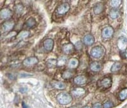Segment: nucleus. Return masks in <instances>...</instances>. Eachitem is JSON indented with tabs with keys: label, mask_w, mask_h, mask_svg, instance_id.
Returning a JSON list of instances; mask_svg holds the SVG:
<instances>
[{
	"label": "nucleus",
	"mask_w": 127,
	"mask_h": 108,
	"mask_svg": "<svg viewBox=\"0 0 127 108\" xmlns=\"http://www.w3.org/2000/svg\"><path fill=\"white\" fill-rule=\"evenodd\" d=\"M58 102L62 105H67L71 103L73 100V97L69 93L61 92L57 96Z\"/></svg>",
	"instance_id": "obj_1"
},
{
	"label": "nucleus",
	"mask_w": 127,
	"mask_h": 108,
	"mask_svg": "<svg viewBox=\"0 0 127 108\" xmlns=\"http://www.w3.org/2000/svg\"><path fill=\"white\" fill-rule=\"evenodd\" d=\"M105 54V49L102 46H96L91 49L90 54L94 58H101Z\"/></svg>",
	"instance_id": "obj_2"
},
{
	"label": "nucleus",
	"mask_w": 127,
	"mask_h": 108,
	"mask_svg": "<svg viewBox=\"0 0 127 108\" xmlns=\"http://www.w3.org/2000/svg\"><path fill=\"white\" fill-rule=\"evenodd\" d=\"M112 83H113V81H112L111 78L106 77L98 82V86L104 88H108L111 87Z\"/></svg>",
	"instance_id": "obj_3"
},
{
	"label": "nucleus",
	"mask_w": 127,
	"mask_h": 108,
	"mask_svg": "<svg viewBox=\"0 0 127 108\" xmlns=\"http://www.w3.org/2000/svg\"><path fill=\"white\" fill-rule=\"evenodd\" d=\"M70 9V5H69V3H62V5H61L60 6L57 8V13L60 15H65V13L68 12V11Z\"/></svg>",
	"instance_id": "obj_4"
},
{
	"label": "nucleus",
	"mask_w": 127,
	"mask_h": 108,
	"mask_svg": "<svg viewBox=\"0 0 127 108\" xmlns=\"http://www.w3.org/2000/svg\"><path fill=\"white\" fill-rule=\"evenodd\" d=\"M114 29L112 27H106L102 30V37L105 39H109L113 36L114 34Z\"/></svg>",
	"instance_id": "obj_5"
},
{
	"label": "nucleus",
	"mask_w": 127,
	"mask_h": 108,
	"mask_svg": "<svg viewBox=\"0 0 127 108\" xmlns=\"http://www.w3.org/2000/svg\"><path fill=\"white\" fill-rule=\"evenodd\" d=\"M38 63V59L35 56L27 58L23 61V65L25 67H31Z\"/></svg>",
	"instance_id": "obj_6"
},
{
	"label": "nucleus",
	"mask_w": 127,
	"mask_h": 108,
	"mask_svg": "<svg viewBox=\"0 0 127 108\" xmlns=\"http://www.w3.org/2000/svg\"><path fill=\"white\" fill-rule=\"evenodd\" d=\"M95 38L91 34H87L83 39V43L87 46H90L94 44Z\"/></svg>",
	"instance_id": "obj_7"
},
{
	"label": "nucleus",
	"mask_w": 127,
	"mask_h": 108,
	"mask_svg": "<svg viewBox=\"0 0 127 108\" xmlns=\"http://www.w3.org/2000/svg\"><path fill=\"white\" fill-rule=\"evenodd\" d=\"M117 46L120 51H124L127 48V39L124 37H119L117 42Z\"/></svg>",
	"instance_id": "obj_8"
},
{
	"label": "nucleus",
	"mask_w": 127,
	"mask_h": 108,
	"mask_svg": "<svg viewBox=\"0 0 127 108\" xmlns=\"http://www.w3.org/2000/svg\"><path fill=\"white\" fill-rule=\"evenodd\" d=\"M14 26H15V22L12 20H8L3 23L1 27L4 32H8L13 29Z\"/></svg>",
	"instance_id": "obj_9"
},
{
	"label": "nucleus",
	"mask_w": 127,
	"mask_h": 108,
	"mask_svg": "<svg viewBox=\"0 0 127 108\" xmlns=\"http://www.w3.org/2000/svg\"><path fill=\"white\" fill-rule=\"evenodd\" d=\"M43 46L47 51H51L54 46V41L51 39H45L43 42Z\"/></svg>",
	"instance_id": "obj_10"
},
{
	"label": "nucleus",
	"mask_w": 127,
	"mask_h": 108,
	"mask_svg": "<svg viewBox=\"0 0 127 108\" xmlns=\"http://www.w3.org/2000/svg\"><path fill=\"white\" fill-rule=\"evenodd\" d=\"M87 82V79L85 76L78 75L74 79V83L76 85H82Z\"/></svg>",
	"instance_id": "obj_11"
},
{
	"label": "nucleus",
	"mask_w": 127,
	"mask_h": 108,
	"mask_svg": "<svg viewBox=\"0 0 127 108\" xmlns=\"http://www.w3.org/2000/svg\"><path fill=\"white\" fill-rule=\"evenodd\" d=\"M12 15V11L8 8H3L1 10L0 12V16L1 19H8Z\"/></svg>",
	"instance_id": "obj_12"
},
{
	"label": "nucleus",
	"mask_w": 127,
	"mask_h": 108,
	"mask_svg": "<svg viewBox=\"0 0 127 108\" xmlns=\"http://www.w3.org/2000/svg\"><path fill=\"white\" fill-rule=\"evenodd\" d=\"M86 93L85 90L81 87H77L72 90V94L75 97H80Z\"/></svg>",
	"instance_id": "obj_13"
},
{
	"label": "nucleus",
	"mask_w": 127,
	"mask_h": 108,
	"mask_svg": "<svg viewBox=\"0 0 127 108\" xmlns=\"http://www.w3.org/2000/svg\"><path fill=\"white\" fill-rule=\"evenodd\" d=\"M90 68L93 72H98L102 69V66L100 63L97 61L92 62L90 65Z\"/></svg>",
	"instance_id": "obj_14"
},
{
	"label": "nucleus",
	"mask_w": 127,
	"mask_h": 108,
	"mask_svg": "<svg viewBox=\"0 0 127 108\" xmlns=\"http://www.w3.org/2000/svg\"><path fill=\"white\" fill-rule=\"evenodd\" d=\"M74 48H75V46L72 43H68L65 44L62 48V51L65 54H70L74 50Z\"/></svg>",
	"instance_id": "obj_15"
},
{
	"label": "nucleus",
	"mask_w": 127,
	"mask_h": 108,
	"mask_svg": "<svg viewBox=\"0 0 127 108\" xmlns=\"http://www.w3.org/2000/svg\"><path fill=\"white\" fill-rule=\"evenodd\" d=\"M51 85L53 88L58 90H63L66 87V85L62 82H58V81H53L51 83Z\"/></svg>",
	"instance_id": "obj_16"
},
{
	"label": "nucleus",
	"mask_w": 127,
	"mask_h": 108,
	"mask_svg": "<svg viewBox=\"0 0 127 108\" xmlns=\"http://www.w3.org/2000/svg\"><path fill=\"white\" fill-rule=\"evenodd\" d=\"M78 65H79V61L77 60V59L75 58L70 59L68 61V67L71 69H74V68H77Z\"/></svg>",
	"instance_id": "obj_17"
},
{
	"label": "nucleus",
	"mask_w": 127,
	"mask_h": 108,
	"mask_svg": "<svg viewBox=\"0 0 127 108\" xmlns=\"http://www.w3.org/2000/svg\"><path fill=\"white\" fill-rule=\"evenodd\" d=\"M104 6L102 3H97V5H95L94 8H93V11L94 13L96 15H99L102 11H104Z\"/></svg>",
	"instance_id": "obj_18"
},
{
	"label": "nucleus",
	"mask_w": 127,
	"mask_h": 108,
	"mask_svg": "<svg viewBox=\"0 0 127 108\" xmlns=\"http://www.w3.org/2000/svg\"><path fill=\"white\" fill-rule=\"evenodd\" d=\"M119 16V11L116 8H113L109 11V17L112 19H116Z\"/></svg>",
	"instance_id": "obj_19"
},
{
	"label": "nucleus",
	"mask_w": 127,
	"mask_h": 108,
	"mask_svg": "<svg viewBox=\"0 0 127 108\" xmlns=\"http://www.w3.org/2000/svg\"><path fill=\"white\" fill-rule=\"evenodd\" d=\"M36 24V20L33 18V17H31L29 19H28L25 22V25H26L27 27L29 28H32L33 27H34Z\"/></svg>",
	"instance_id": "obj_20"
},
{
	"label": "nucleus",
	"mask_w": 127,
	"mask_h": 108,
	"mask_svg": "<svg viewBox=\"0 0 127 108\" xmlns=\"http://www.w3.org/2000/svg\"><path fill=\"white\" fill-rule=\"evenodd\" d=\"M121 64L119 62H116L114 63L113 65V66L111 67V72H117L121 69Z\"/></svg>",
	"instance_id": "obj_21"
},
{
	"label": "nucleus",
	"mask_w": 127,
	"mask_h": 108,
	"mask_svg": "<svg viewBox=\"0 0 127 108\" xmlns=\"http://www.w3.org/2000/svg\"><path fill=\"white\" fill-rule=\"evenodd\" d=\"M57 65V61L55 59H50L47 61V65L48 68H54Z\"/></svg>",
	"instance_id": "obj_22"
},
{
	"label": "nucleus",
	"mask_w": 127,
	"mask_h": 108,
	"mask_svg": "<svg viewBox=\"0 0 127 108\" xmlns=\"http://www.w3.org/2000/svg\"><path fill=\"white\" fill-rule=\"evenodd\" d=\"M29 36V32L27 30L21 31L17 36V39H23L24 38H26Z\"/></svg>",
	"instance_id": "obj_23"
},
{
	"label": "nucleus",
	"mask_w": 127,
	"mask_h": 108,
	"mask_svg": "<svg viewBox=\"0 0 127 108\" xmlns=\"http://www.w3.org/2000/svg\"><path fill=\"white\" fill-rule=\"evenodd\" d=\"M127 98V88H124L123 89L119 94V100L123 101L125 100Z\"/></svg>",
	"instance_id": "obj_24"
},
{
	"label": "nucleus",
	"mask_w": 127,
	"mask_h": 108,
	"mask_svg": "<svg viewBox=\"0 0 127 108\" xmlns=\"http://www.w3.org/2000/svg\"><path fill=\"white\" fill-rule=\"evenodd\" d=\"M73 74H74L73 71H72L71 70H69V69H67V70L64 71V73H62V77L64 79H70L73 77Z\"/></svg>",
	"instance_id": "obj_25"
},
{
	"label": "nucleus",
	"mask_w": 127,
	"mask_h": 108,
	"mask_svg": "<svg viewBox=\"0 0 127 108\" xmlns=\"http://www.w3.org/2000/svg\"><path fill=\"white\" fill-rule=\"evenodd\" d=\"M15 11L16 13L21 14L24 11V6L22 4H18L15 7Z\"/></svg>",
	"instance_id": "obj_26"
},
{
	"label": "nucleus",
	"mask_w": 127,
	"mask_h": 108,
	"mask_svg": "<svg viewBox=\"0 0 127 108\" xmlns=\"http://www.w3.org/2000/svg\"><path fill=\"white\" fill-rule=\"evenodd\" d=\"M121 1L120 0H113V1H111V6L113 7V8H118V6H119V5H121Z\"/></svg>",
	"instance_id": "obj_27"
},
{
	"label": "nucleus",
	"mask_w": 127,
	"mask_h": 108,
	"mask_svg": "<svg viewBox=\"0 0 127 108\" xmlns=\"http://www.w3.org/2000/svg\"><path fill=\"white\" fill-rule=\"evenodd\" d=\"M67 62V59L65 57H62L59 59L57 61V65L58 66H63Z\"/></svg>",
	"instance_id": "obj_28"
},
{
	"label": "nucleus",
	"mask_w": 127,
	"mask_h": 108,
	"mask_svg": "<svg viewBox=\"0 0 127 108\" xmlns=\"http://www.w3.org/2000/svg\"><path fill=\"white\" fill-rule=\"evenodd\" d=\"M113 106V104L110 100H107L103 105V108H111Z\"/></svg>",
	"instance_id": "obj_29"
},
{
	"label": "nucleus",
	"mask_w": 127,
	"mask_h": 108,
	"mask_svg": "<svg viewBox=\"0 0 127 108\" xmlns=\"http://www.w3.org/2000/svg\"><path fill=\"white\" fill-rule=\"evenodd\" d=\"M83 48V44L81 42H77L75 45V48L77 50H81Z\"/></svg>",
	"instance_id": "obj_30"
},
{
	"label": "nucleus",
	"mask_w": 127,
	"mask_h": 108,
	"mask_svg": "<svg viewBox=\"0 0 127 108\" xmlns=\"http://www.w3.org/2000/svg\"><path fill=\"white\" fill-rule=\"evenodd\" d=\"M92 108H102V106L101 103H96L93 104Z\"/></svg>",
	"instance_id": "obj_31"
},
{
	"label": "nucleus",
	"mask_w": 127,
	"mask_h": 108,
	"mask_svg": "<svg viewBox=\"0 0 127 108\" xmlns=\"http://www.w3.org/2000/svg\"><path fill=\"white\" fill-rule=\"evenodd\" d=\"M27 91V88H25V87H22V88H21L20 89V92L23 93V94L25 93Z\"/></svg>",
	"instance_id": "obj_32"
},
{
	"label": "nucleus",
	"mask_w": 127,
	"mask_h": 108,
	"mask_svg": "<svg viewBox=\"0 0 127 108\" xmlns=\"http://www.w3.org/2000/svg\"><path fill=\"white\" fill-rule=\"evenodd\" d=\"M22 108H28V107L27 106V105L25 104L24 102H22Z\"/></svg>",
	"instance_id": "obj_33"
},
{
	"label": "nucleus",
	"mask_w": 127,
	"mask_h": 108,
	"mask_svg": "<svg viewBox=\"0 0 127 108\" xmlns=\"http://www.w3.org/2000/svg\"><path fill=\"white\" fill-rule=\"evenodd\" d=\"M69 108H79V106H72Z\"/></svg>",
	"instance_id": "obj_34"
},
{
	"label": "nucleus",
	"mask_w": 127,
	"mask_h": 108,
	"mask_svg": "<svg viewBox=\"0 0 127 108\" xmlns=\"http://www.w3.org/2000/svg\"><path fill=\"white\" fill-rule=\"evenodd\" d=\"M90 108L89 106H84L83 108Z\"/></svg>",
	"instance_id": "obj_35"
},
{
	"label": "nucleus",
	"mask_w": 127,
	"mask_h": 108,
	"mask_svg": "<svg viewBox=\"0 0 127 108\" xmlns=\"http://www.w3.org/2000/svg\"><path fill=\"white\" fill-rule=\"evenodd\" d=\"M125 56H126V58H127V51H126V53H125Z\"/></svg>",
	"instance_id": "obj_36"
}]
</instances>
